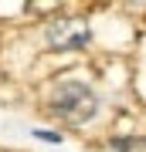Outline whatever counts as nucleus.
<instances>
[{
  "label": "nucleus",
  "mask_w": 146,
  "mask_h": 152,
  "mask_svg": "<svg viewBox=\"0 0 146 152\" xmlns=\"http://www.w3.org/2000/svg\"><path fill=\"white\" fill-rule=\"evenodd\" d=\"M51 112L61 122H68V125H82V122H88L99 112V98H95V91L88 85L65 81V85L54 88V95H51Z\"/></svg>",
  "instance_id": "1"
},
{
  "label": "nucleus",
  "mask_w": 146,
  "mask_h": 152,
  "mask_svg": "<svg viewBox=\"0 0 146 152\" xmlns=\"http://www.w3.org/2000/svg\"><path fill=\"white\" fill-rule=\"evenodd\" d=\"M44 37L54 51H82L92 41V31H88L85 20H54V24H48Z\"/></svg>",
  "instance_id": "2"
},
{
  "label": "nucleus",
  "mask_w": 146,
  "mask_h": 152,
  "mask_svg": "<svg viewBox=\"0 0 146 152\" xmlns=\"http://www.w3.org/2000/svg\"><path fill=\"white\" fill-rule=\"evenodd\" d=\"M112 149L116 152H146V139L143 135H126V139H116Z\"/></svg>",
  "instance_id": "3"
},
{
  "label": "nucleus",
  "mask_w": 146,
  "mask_h": 152,
  "mask_svg": "<svg viewBox=\"0 0 146 152\" xmlns=\"http://www.w3.org/2000/svg\"><path fill=\"white\" fill-rule=\"evenodd\" d=\"M34 135H38V139H48V142H61L58 135H54V132H34Z\"/></svg>",
  "instance_id": "4"
}]
</instances>
